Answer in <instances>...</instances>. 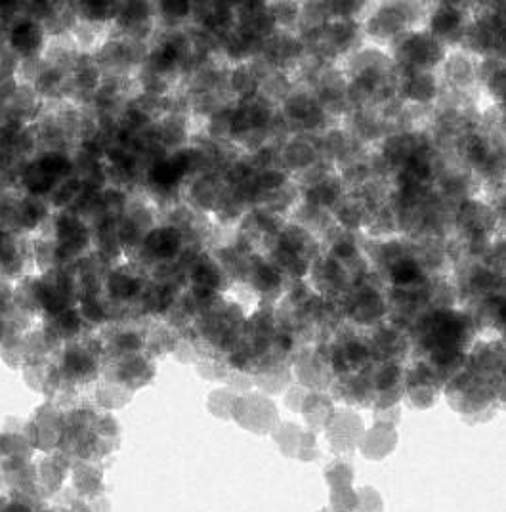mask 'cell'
Segmentation results:
<instances>
[{
    "instance_id": "cell-1",
    "label": "cell",
    "mask_w": 506,
    "mask_h": 512,
    "mask_svg": "<svg viewBox=\"0 0 506 512\" xmlns=\"http://www.w3.org/2000/svg\"><path fill=\"white\" fill-rule=\"evenodd\" d=\"M50 43V35L43 23L22 14L6 27L4 46L20 60H37L43 58L44 50Z\"/></svg>"
},
{
    "instance_id": "cell-2",
    "label": "cell",
    "mask_w": 506,
    "mask_h": 512,
    "mask_svg": "<svg viewBox=\"0 0 506 512\" xmlns=\"http://www.w3.org/2000/svg\"><path fill=\"white\" fill-rule=\"evenodd\" d=\"M33 274L29 235H18L0 228V279L16 283Z\"/></svg>"
},
{
    "instance_id": "cell-3",
    "label": "cell",
    "mask_w": 506,
    "mask_h": 512,
    "mask_svg": "<svg viewBox=\"0 0 506 512\" xmlns=\"http://www.w3.org/2000/svg\"><path fill=\"white\" fill-rule=\"evenodd\" d=\"M184 247V234L176 226H159L151 228L142 239V249L151 260L167 262L174 260L182 253Z\"/></svg>"
},
{
    "instance_id": "cell-4",
    "label": "cell",
    "mask_w": 506,
    "mask_h": 512,
    "mask_svg": "<svg viewBox=\"0 0 506 512\" xmlns=\"http://www.w3.org/2000/svg\"><path fill=\"white\" fill-rule=\"evenodd\" d=\"M58 184L60 182L50 178L33 159L25 161L16 172V190L35 199H48Z\"/></svg>"
},
{
    "instance_id": "cell-5",
    "label": "cell",
    "mask_w": 506,
    "mask_h": 512,
    "mask_svg": "<svg viewBox=\"0 0 506 512\" xmlns=\"http://www.w3.org/2000/svg\"><path fill=\"white\" fill-rule=\"evenodd\" d=\"M33 161L43 169L50 178L62 182L65 178L75 174V161L69 151L39 150L35 153Z\"/></svg>"
},
{
    "instance_id": "cell-6",
    "label": "cell",
    "mask_w": 506,
    "mask_h": 512,
    "mask_svg": "<svg viewBox=\"0 0 506 512\" xmlns=\"http://www.w3.org/2000/svg\"><path fill=\"white\" fill-rule=\"evenodd\" d=\"M83 190H85V182L81 180V176L73 174V176L65 178L56 186V190L50 193V197L46 199V203L52 209V213L67 211L77 203V199L81 197Z\"/></svg>"
},
{
    "instance_id": "cell-7",
    "label": "cell",
    "mask_w": 506,
    "mask_h": 512,
    "mask_svg": "<svg viewBox=\"0 0 506 512\" xmlns=\"http://www.w3.org/2000/svg\"><path fill=\"white\" fill-rule=\"evenodd\" d=\"M107 293L113 300L136 299L142 291V281L127 272L113 270L106 279Z\"/></svg>"
},
{
    "instance_id": "cell-8",
    "label": "cell",
    "mask_w": 506,
    "mask_h": 512,
    "mask_svg": "<svg viewBox=\"0 0 506 512\" xmlns=\"http://www.w3.org/2000/svg\"><path fill=\"white\" fill-rule=\"evenodd\" d=\"M113 2H81L75 12L85 20V23H104L107 20H115L119 14V8Z\"/></svg>"
},
{
    "instance_id": "cell-9",
    "label": "cell",
    "mask_w": 506,
    "mask_h": 512,
    "mask_svg": "<svg viewBox=\"0 0 506 512\" xmlns=\"http://www.w3.org/2000/svg\"><path fill=\"white\" fill-rule=\"evenodd\" d=\"M191 281L195 283V289L211 293L214 287L220 285V272L211 262H197L191 268Z\"/></svg>"
},
{
    "instance_id": "cell-10",
    "label": "cell",
    "mask_w": 506,
    "mask_h": 512,
    "mask_svg": "<svg viewBox=\"0 0 506 512\" xmlns=\"http://www.w3.org/2000/svg\"><path fill=\"white\" fill-rule=\"evenodd\" d=\"M14 314V283L0 279V318L10 320Z\"/></svg>"
},
{
    "instance_id": "cell-11",
    "label": "cell",
    "mask_w": 506,
    "mask_h": 512,
    "mask_svg": "<svg viewBox=\"0 0 506 512\" xmlns=\"http://www.w3.org/2000/svg\"><path fill=\"white\" fill-rule=\"evenodd\" d=\"M419 276V266L413 260H403L394 268V281L396 283H411Z\"/></svg>"
},
{
    "instance_id": "cell-12",
    "label": "cell",
    "mask_w": 506,
    "mask_h": 512,
    "mask_svg": "<svg viewBox=\"0 0 506 512\" xmlns=\"http://www.w3.org/2000/svg\"><path fill=\"white\" fill-rule=\"evenodd\" d=\"M161 6H163V14L169 20H182L191 12L190 2H182V0H170V2H163Z\"/></svg>"
},
{
    "instance_id": "cell-13",
    "label": "cell",
    "mask_w": 506,
    "mask_h": 512,
    "mask_svg": "<svg viewBox=\"0 0 506 512\" xmlns=\"http://www.w3.org/2000/svg\"><path fill=\"white\" fill-rule=\"evenodd\" d=\"M457 23H459V16H457L455 12L442 10V12L436 16V20H434V27H436V31H440V33H447V31H451Z\"/></svg>"
},
{
    "instance_id": "cell-14",
    "label": "cell",
    "mask_w": 506,
    "mask_h": 512,
    "mask_svg": "<svg viewBox=\"0 0 506 512\" xmlns=\"http://www.w3.org/2000/svg\"><path fill=\"white\" fill-rule=\"evenodd\" d=\"M117 346H119L123 352H136V350L142 346V339L138 337V333L127 331V333L119 335Z\"/></svg>"
},
{
    "instance_id": "cell-15",
    "label": "cell",
    "mask_w": 506,
    "mask_h": 512,
    "mask_svg": "<svg viewBox=\"0 0 506 512\" xmlns=\"http://www.w3.org/2000/svg\"><path fill=\"white\" fill-rule=\"evenodd\" d=\"M258 281L262 283V287H270V285L277 283V276H275L274 270L262 266V268L258 270Z\"/></svg>"
},
{
    "instance_id": "cell-16",
    "label": "cell",
    "mask_w": 506,
    "mask_h": 512,
    "mask_svg": "<svg viewBox=\"0 0 506 512\" xmlns=\"http://www.w3.org/2000/svg\"><path fill=\"white\" fill-rule=\"evenodd\" d=\"M281 182H283V176H281V174H274V172L264 174V176L260 178V184L266 186V188H275V186L281 184Z\"/></svg>"
},
{
    "instance_id": "cell-17",
    "label": "cell",
    "mask_w": 506,
    "mask_h": 512,
    "mask_svg": "<svg viewBox=\"0 0 506 512\" xmlns=\"http://www.w3.org/2000/svg\"><path fill=\"white\" fill-rule=\"evenodd\" d=\"M337 253L340 256H352L354 255V247L348 245V243H340L337 247Z\"/></svg>"
},
{
    "instance_id": "cell-18",
    "label": "cell",
    "mask_w": 506,
    "mask_h": 512,
    "mask_svg": "<svg viewBox=\"0 0 506 512\" xmlns=\"http://www.w3.org/2000/svg\"><path fill=\"white\" fill-rule=\"evenodd\" d=\"M4 39H6V25L0 20V48L4 46Z\"/></svg>"
},
{
    "instance_id": "cell-19",
    "label": "cell",
    "mask_w": 506,
    "mask_h": 512,
    "mask_svg": "<svg viewBox=\"0 0 506 512\" xmlns=\"http://www.w3.org/2000/svg\"><path fill=\"white\" fill-rule=\"evenodd\" d=\"M0 157H2V151H0Z\"/></svg>"
}]
</instances>
